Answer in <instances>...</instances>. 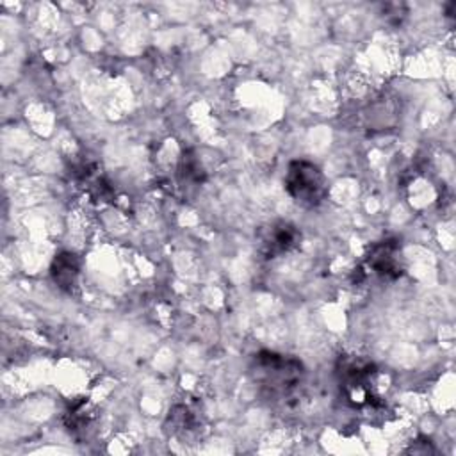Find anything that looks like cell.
I'll list each match as a JSON object with an SVG mask.
<instances>
[{
	"mask_svg": "<svg viewBox=\"0 0 456 456\" xmlns=\"http://www.w3.org/2000/svg\"><path fill=\"white\" fill-rule=\"evenodd\" d=\"M249 374L269 399H289L305 379L303 363L289 354L262 349L253 354Z\"/></svg>",
	"mask_w": 456,
	"mask_h": 456,
	"instance_id": "6da1fadb",
	"label": "cell"
},
{
	"mask_svg": "<svg viewBox=\"0 0 456 456\" xmlns=\"http://www.w3.org/2000/svg\"><path fill=\"white\" fill-rule=\"evenodd\" d=\"M301 242V232L289 221L267 224L258 237V249L265 258H278L294 251Z\"/></svg>",
	"mask_w": 456,
	"mask_h": 456,
	"instance_id": "277c9868",
	"label": "cell"
},
{
	"mask_svg": "<svg viewBox=\"0 0 456 456\" xmlns=\"http://www.w3.org/2000/svg\"><path fill=\"white\" fill-rule=\"evenodd\" d=\"M337 381L342 397L353 406L372 404L376 397L378 369L370 360L356 354H344L337 362Z\"/></svg>",
	"mask_w": 456,
	"mask_h": 456,
	"instance_id": "7a4b0ae2",
	"label": "cell"
},
{
	"mask_svg": "<svg viewBox=\"0 0 456 456\" xmlns=\"http://www.w3.org/2000/svg\"><path fill=\"white\" fill-rule=\"evenodd\" d=\"M167 426L171 433L180 435V433H192L200 426V419L196 411H192L191 406L187 404H176L169 410L167 415Z\"/></svg>",
	"mask_w": 456,
	"mask_h": 456,
	"instance_id": "52a82bcc",
	"label": "cell"
},
{
	"mask_svg": "<svg viewBox=\"0 0 456 456\" xmlns=\"http://www.w3.org/2000/svg\"><path fill=\"white\" fill-rule=\"evenodd\" d=\"M178 178L183 183L200 185L205 180V171L201 167L200 159L192 151H185L178 164Z\"/></svg>",
	"mask_w": 456,
	"mask_h": 456,
	"instance_id": "ba28073f",
	"label": "cell"
},
{
	"mask_svg": "<svg viewBox=\"0 0 456 456\" xmlns=\"http://www.w3.org/2000/svg\"><path fill=\"white\" fill-rule=\"evenodd\" d=\"M363 265L383 280L399 278L403 274V262L397 239H383L379 242H374L365 255Z\"/></svg>",
	"mask_w": 456,
	"mask_h": 456,
	"instance_id": "5b68a950",
	"label": "cell"
},
{
	"mask_svg": "<svg viewBox=\"0 0 456 456\" xmlns=\"http://www.w3.org/2000/svg\"><path fill=\"white\" fill-rule=\"evenodd\" d=\"M287 194L301 207H319L328 194V185L322 171L310 160H290L283 176Z\"/></svg>",
	"mask_w": 456,
	"mask_h": 456,
	"instance_id": "3957f363",
	"label": "cell"
},
{
	"mask_svg": "<svg viewBox=\"0 0 456 456\" xmlns=\"http://www.w3.org/2000/svg\"><path fill=\"white\" fill-rule=\"evenodd\" d=\"M50 276L59 289L71 292L77 287V281L80 276L78 256L71 251H62V253L55 255V258L50 265Z\"/></svg>",
	"mask_w": 456,
	"mask_h": 456,
	"instance_id": "8992f818",
	"label": "cell"
}]
</instances>
